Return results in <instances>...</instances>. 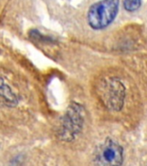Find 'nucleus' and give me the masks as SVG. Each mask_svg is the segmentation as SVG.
I'll list each match as a JSON object with an SVG mask.
<instances>
[{
  "instance_id": "nucleus-5",
  "label": "nucleus",
  "mask_w": 147,
  "mask_h": 166,
  "mask_svg": "<svg viewBox=\"0 0 147 166\" xmlns=\"http://www.w3.org/2000/svg\"><path fill=\"white\" fill-rule=\"evenodd\" d=\"M0 99H2L7 105L11 106H15L18 102V98L17 97L16 93L2 78H0Z\"/></svg>"
},
{
  "instance_id": "nucleus-4",
  "label": "nucleus",
  "mask_w": 147,
  "mask_h": 166,
  "mask_svg": "<svg viewBox=\"0 0 147 166\" xmlns=\"http://www.w3.org/2000/svg\"><path fill=\"white\" fill-rule=\"evenodd\" d=\"M125 88L120 81L110 80L105 84L103 98L106 105L109 108L118 111L123 106Z\"/></svg>"
},
{
  "instance_id": "nucleus-1",
  "label": "nucleus",
  "mask_w": 147,
  "mask_h": 166,
  "mask_svg": "<svg viewBox=\"0 0 147 166\" xmlns=\"http://www.w3.org/2000/svg\"><path fill=\"white\" fill-rule=\"evenodd\" d=\"M120 0H101L91 5L88 12V23L93 30H103L116 18Z\"/></svg>"
},
{
  "instance_id": "nucleus-3",
  "label": "nucleus",
  "mask_w": 147,
  "mask_h": 166,
  "mask_svg": "<svg viewBox=\"0 0 147 166\" xmlns=\"http://www.w3.org/2000/svg\"><path fill=\"white\" fill-rule=\"evenodd\" d=\"M83 109L81 105L72 103L67 110L65 115L63 116L61 124L60 135L62 139L70 141L81 131L83 122Z\"/></svg>"
},
{
  "instance_id": "nucleus-6",
  "label": "nucleus",
  "mask_w": 147,
  "mask_h": 166,
  "mask_svg": "<svg viewBox=\"0 0 147 166\" xmlns=\"http://www.w3.org/2000/svg\"><path fill=\"white\" fill-rule=\"evenodd\" d=\"M142 4L141 0H124L123 5H124L125 10L128 12H136L139 10Z\"/></svg>"
},
{
  "instance_id": "nucleus-2",
  "label": "nucleus",
  "mask_w": 147,
  "mask_h": 166,
  "mask_svg": "<svg viewBox=\"0 0 147 166\" xmlns=\"http://www.w3.org/2000/svg\"><path fill=\"white\" fill-rule=\"evenodd\" d=\"M123 159V148L112 139H106L93 155V162L98 165H121Z\"/></svg>"
}]
</instances>
